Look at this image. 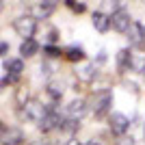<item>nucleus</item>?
<instances>
[{"mask_svg": "<svg viewBox=\"0 0 145 145\" xmlns=\"http://www.w3.org/2000/svg\"><path fill=\"white\" fill-rule=\"evenodd\" d=\"M93 26H95L100 33H106V30L110 28V18L102 11H95L93 13Z\"/></svg>", "mask_w": 145, "mask_h": 145, "instance_id": "nucleus-9", "label": "nucleus"}, {"mask_svg": "<svg viewBox=\"0 0 145 145\" xmlns=\"http://www.w3.org/2000/svg\"><path fill=\"white\" fill-rule=\"evenodd\" d=\"M54 2H39V5H35V9H33V13H35V18H48L50 13L54 11Z\"/></svg>", "mask_w": 145, "mask_h": 145, "instance_id": "nucleus-10", "label": "nucleus"}, {"mask_svg": "<svg viewBox=\"0 0 145 145\" xmlns=\"http://www.w3.org/2000/svg\"><path fill=\"white\" fill-rule=\"evenodd\" d=\"M22 143H24V132L20 128L0 130V145H22Z\"/></svg>", "mask_w": 145, "mask_h": 145, "instance_id": "nucleus-2", "label": "nucleus"}, {"mask_svg": "<svg viewBox=\"0 0 145 145\" xmlns=\"http://www.w3.org/2000/svg\"><path fill=\"white\" fill-rule=\"evenodd\" d=\"M43 52H46L48 56H52V59H54V56H61V50L56 48V46H46V48H43Z\"/></svg>", "mask_w": 145, "mask_h": 145, "instance_id": "nucleus-18", "label": "nucleus"}, {"mask_svg": "<svg viewBox=\"0 0 145 145\" xmlns=\"http://www.w3.org/2000/svg\"><path fill=\"white\" fill-rule=\"evenodd\" d=\"M7 85V82H5V80H0V91H2V87H5Z\"/></svg>", "mask_w": 145, "mask_h": 145, "instance_id": "nucleus-25", "label": "nucleus"}, {"mask_svg": "<svg viewBox=\"0 0 145 145\" xmlns=\"http://www.w3.org/2000/svg\"><path fill=\"white\" fill-rule=\"evenodd\" d=\"M110 24H113V28L117 30V33H128V28H130V15H128L123 9H119V11H115L113 15H110Z\"/></svg>", "mask_w": 145, "mask_h": 145, "instance_id": "nucleus-5", "label": "nucleus"}, {"mask_svg": "<svg viewBox=\"0 0 145 145\" xmlns=\"http://www.w3.org/2000/svg\"><path fill=\"white\" fill-rule=\"evenodd\" d=\"M63 121L59 119V117L54 115V113H46L43 115V119L39 121V128H41L43 132H50V130H54V128H59Z\"/></svg>", "mask_w": 145, "mask_h": 145, "instance_id": "nucleus-8", "label": "nucleus"}, {"mask_svg": "<svg viewBox=\"0 0 145 145\" xmlns=\"http://www.w3.org/2000/svg\"><path fill=\"white\" fill-rule=\"evenodd\" d=\"M13 28H15L18 35L24 37V39H33L35 28H37V22H35V18H30V15H22V18H15Z\"/></svg>", "mask_w": 145, "mask_h": 145, "instance_id": "nucleus-1", "label": "nucleus"}, {"mask_svg": "<svg viewBox=\"0 0 145 145\" xmlns=\"http://www.w3.org/2000/svg\"><path fill=\"white\" fill-rule=\"evenodd\" d=\"M22 115H24L26 119H30V121H41L43 115H46V110H43V106L39 102L30 100V102H26L24 106H22Z\"/></svg>", "mask_w": 145, "mask_h": 145, "instance_id": "nucleus-4", "label": "nucleus"}, {"mask_svg": "<svg viewBox=\"0 0 145 145\" xmlns=\"http://www.w3.org/2000/svg\"><path fill=\"white\" fill-rule=\"evenodd\" d=\"M67 145H80V143H78V141H74V139H72V141H69Z\"/></svg>", "mask_w": 145, "mask_h": 145, "instance_id": "nucleus-24", "label": "nucleus"}, {"mask_svg": "<svg viewBox=\"0 0 145 145\" xmlns=\"http://www.w3.org/2000/svg\"><path fill=\"white\" fill-rule=\"evenodd\" d=\"M5 69L9 72V76H20L24 69V63H22V59H9L5 63Z\"/></svg>", "mask_w": 145, "mask_h": 145, "instance_id": "nucleus-11", "label": "nucleus"}, {"mask_svg": "<svg viewBox=\"0 0 145 145\" xmlns=\"http://www.w3.org/2000/svg\"><path fill=\"white\" fill-rule=\"evenodd\" d=\"M130 69L134 72H145V52H134L130 59Z\"/></svg>", "mask_w": 145, "mask_h": 145, "instance_id": "nucleus-13", "label": "nucleus"}, {"mask_svg": "<svg viewBox=\"0 0 145 145\" xmlns=\"http://www.w3.org/2000/svg\"><path fill=\"white\" fill-rule=\"evenodd\" d=\"M76 74H78V78H80V80L89 82V80L95 78V67L91 65V63H87V65H82L80 69H76Z\"/></svg>", "mask_w": 145, "mask_h": 145, "instance_id": "nucleus-15", "label": "nucleus"}, {"mask_svg": "<svg viewBox=\"0 0 145 145\" xmlns=\"http://www.w3.org/2000/svg\"><path fill=\"white\" fill-rule=\"evenodd\" d=\"M108 123H110V130H113L115 134H123V132L128 130V126H130L128 117L121 115V113H113V115H110V119H108Z\"/></svg>", "mask_w": 145, "mask_h": 145, "instance_id": "nucleus-7", "label": "nucleus"}, {"mask_svg": "<svg viewBox=\"0 0 145 145\" xmlns=\"http://www.w3.org/2000/svg\"><path fill=\"white\" fill-rule=\"evenodd\" d=\"M110 102H113V95H110V91H100L93 95V110H95L97 117H102L106 110H108Z\"/></svg>", "mask_w": 145, "mask_h": 145, "instance_id": "nucleus-3", "label": "nucleus"}, {"mask_svg": "<svg viewBox=\"0 0 145 145\" xmlns=\"http://www.w3.org/2000/svg\"><path fill=\"white\" fill-rule=\"evenodd\" d=\"M130 59H132V54H130V50H119V54H117V65L123 69V67H130Z\"/></svg>", "mask_w": 145, "mask_h": 145, "instance_id": "nucleus-17", "label": "nucleus"}, {"mask_svg": "<svg viewBox=\"0 0 145 145\" xmlns=\"http://www.w3.org/2000/svg\"><path fill=\"white\" fill-rule=\"evenodd\" d=\"M82 56H85V52H82V48H80V46H72V48H67V50H65V59H67V61H72V63L80 61Z\"/></svg>", "mask_w": 145, "mask_h": 145, "instance_id": "nucleus-16", "label": "nucleus"}, {"mask_svg": "<svg viewBox=\"0 0 145 145\" xmlns=\"http://www.w3.org/2000/svg\"><path fill=\"white\" fill-rule=\"evenodd\" d=\"M67 7H69L72 11H76V13H82V11H85V5H82V2H72V0H67Z\"/></svg>", "mask_w": 145, "mask_h": 145, "instance_id": "nucleus-19", "label": "nucleus"}, {"mask_svg": "<svg viewBox=\"0 0 145 145\" xmlns=\"http://www.w3.org/2000/svg\"><path fill=\"white\" fill-rule=\"evenodd\" d=\"M5 52H9V43H7V41H0V56L5 54Z\"/></svg>", "mask_w": 145, "mask_h": 145, "instance_id": "nucleus-22", "label": "nucleus"}, {"mask_svg": "<svg viewBox=\"0 0 145 145\" xmlns=\"http://www.w3.org/2000/svg\"><path fill=\"white\" fill-rule=\"evenodd\" d=\"M128 37H130V43L143 46L145 43V26L141 24V22H132L130 28H128Z\"/></svg>", "mask_w": 145, "mask_h": 145, "instance_id": "nucleus-6", "label": "nucleus"}, {"mask_svg": "<svg viewBox=\"0 0 145 145\" xmlns=\"http://www.w3.org/2000/svg\"><path fill=\"white\" fill-rule=\"evenodd\" d=\"M56 39H59L56 30H54V28H50V30H48V41H56Z\"/></svg>", "mask_w": 145, "mask_h": 145, "instance_id": "nucleus-21", "label": "nucleus"}, {"mask_svg": "<svg viewBox=\"0 0 145 145\" xmlns=\"http://www.w3.org/2000/svg\"><path fill=\"white\" fill-rule=\"evenodd\" d=\"M37 50H39V43H37L35 39H24V41H22V46H20L22 56H33Z\"/></svg>", "mask_w": 145, "mask_h": 145, "instance_id": "nucleus-12", "label": "nucleus"}, {"mask_svg": "<svg viewBox=\"0 0 145 145\" xmlns=\"http://www.w3.org/2000/svg\"><path fill=\"white\" fill-rule=\"evenodd\" d=\"M0 11H2V2H0Z\"/></svg>", "mask_w": 145, "mask_h": 145, "instance_id": "nucleus-26", "label": "nucleus"}, {"mask_svg": "<svg viewBox=\"0 0 145 145\" xmlns=\"http://www.w3.org/2000/svg\"><path fill=\"white\" fill-rule=\"evenodd\" d=\"M117 145H134V141H132V139H121Z\"/></svg>", "mask_w": 145, "mask_h": 145, "instance_id": "nucleus-23", "label": "nucleus"}, {"mask_svg": "<svg viewBox=\"0 0 145 145\" xmlns=\"http://www.w3.org/2000/svg\"><path fill=\"white\" fill-rule=\"evenodd\" d=\"M48 93H50L52 97H54V100H59V97L63 95V91H61V89H56V85H50V87H48Z\"/></svg>", "mask_w": 145, "mask_h": 145, "instance_id": "nucleus-20", "label": "nucleus"}, {"mask_svg": "<svg viewBox=\"0 0 145 145\" xmlns=\"http://www.w3.org/2000/svg\"><path fill=\"white\" fill-rule=\"evenodd\" d=\"M67 110H69L72 117H82L85 110H87V104H85V100H74V102L67 106Z\"/></svg>", "mask_w": 145, "mask_h": 145, "instance_id": "nucleus-14", "label": "nucleus"}]
</instances>
